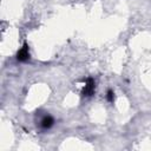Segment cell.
Listing matches in <instances>:
<instances>
[{"mask_svg":"<svg viewBox=\"0 0 151 151\" xmlns=\"http://www.w3.org/2000/svg\"><path fill=\"white\" fill-rule=\"evenodd\" d=\"M94 91H96V81L92 77H88L85 80V85L81 90V94H83V97H91V96H93Z\"/></svg>","mask_w":151,"mask_h":151,"instance_id":"6da1fadb","label":"cell"},{"mask_svg":"<svg viewBox=\"0 0 151 151\" xmlns=\"http://www.w3.org/2000/svg\"><path fill=\"white\" fill-rule=\"evenodd\" d=\"M29 59V47L27 42H24L21 48L17 52V60L20 63H26Z\"/></svg>","mask_w":151,"mask_h":151,"instance_id":"7a4b0ae2","label":"cell"},{"mask_svg":"<svg viewBox=\"0 0 151 151\" xmlns=\"http://www.w3.org/2000/svg\"><path fill=\"white\" fill-rule=\"evenodd\" d=\"M53 124H54V118H53L52 116H50V114L44 116V117L41 118V120H40V126H41V129H44V130L51 129V127L53 126Z\"/></svg>","mask_w":151,"mask_h":151,"instance_id":"3957f363","label":"cell"},{"mask_svg":"<svg viewBox=\"0 0 151 151\" xmlns=\"http://www.w3.org/2000/svg\"><path fill=\"white\" fill-rule=\"evenodd\" d=\"M106 99L109 103H113L114 101V92L112 90H107L106 92Z\"/></svg>","mask_w":151,"mask_h":151,"instance_id":"277c9868","label":"cell"}]
</instances>
